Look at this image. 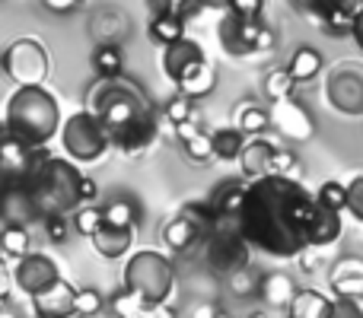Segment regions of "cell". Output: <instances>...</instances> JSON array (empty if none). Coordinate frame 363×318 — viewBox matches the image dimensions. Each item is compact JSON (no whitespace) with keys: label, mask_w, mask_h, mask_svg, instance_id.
I'll return each instance as SVG.
<instances>
[{"label":"cell","mask_w":363,"mask_h":318,"mask_svg":"<svg viewBox=\"0 0 363 318\" xmlns=\"http://www.w3.org/2000/svg\"><path fill=\"white\" fill-rule=\"evenodd\" d=\"M252 251H262L277 261H300L309 249H332L345 232V213L319 204L300 178L249 181L242 213L236 220Z\"/></svg>","instance_id":"cell-1"},{"label":"cell","mask_w":363,"mask_h":318,"mask_svg":"<svg viewBox=\"0 0 363 318\" xmlns=\"http://www.w3.org/2000/svg\"><path fill=\"white\" fill-rule=\"evenodd\" d=\"M86 112H93L99 125L106 127L112 150L131 159L150 153L160 140V131H163L157 112H153V102L128 76L99 80L96 86H89Z\"/></svg>","instance_id":"cell-2"},{"label":"cell","mask_w":363,"mask_h":318,"mask_svg":"<svg viewBox=\"0 0 363 318\" xmlns=\"http://www.w3.org/2000/svg\"><path fill=\"white\" fill-rule=\"evenodd\" d=\"M83 175L86 172H80V166L70 162L67 157L38 153L29 178L23 181V191L42 223L45 220H55V217H70L74 210H80L83 207Z\"/></svg>","instance_id":"cell-3"},{"label":"cell","mask_w":363,"mask_h":318,"mask_svg":"<svg viewBox=\"0 0 363 318\" xmlns=\"http://www.w3.org/2000/svg\"><path fill=\"white\" fill-rule=\"evenodd\" d=\"M61 106L48 86H23L13 89L4 106V127L26 144L29 150L42 153L55 137H61Z\"/></svg>","instance_id":"cell-4"},{"label":"cell","mask_w":363,"mask_h":318,"mask_svg":"<svg viewBox=\"0 0 363 318\" xmlns=\"http://www.w3.org/2000/svg\"><path fill=\"white\" fill-rule=\"evenodd\" d=\"M121 287L150 306H166L176 293V264L160 249H140L131 258H125Z\"/></svg>","instance_id":"cell-5"},{"label":"cell","mask_w":363,"mask_h":318,"mask_svg":"<svg viewBox=\"0 0 363 318\" xmlns=\"http://www.w3.org/2000/svg\"><path fill=\"white\" fill-rule=\"evenodd\" d=\"M217 229V220H213L207 200H185L176 213L163 220L160 226V242L169 255H188V251L207 245V239Z\"/></svg>","instance_id":"cell-6"},{"label":"cell","mask_w":363,"mask_h":318,"mask_svg":"<svg viewBox=\"0 0 363 318\" xmlns=\"http://www.w3.org/2000/svg\"><path fill=\"white\" fill-rule=\"evenodd\" d=\"M217 42L230 57H255L274 48L277 35L262 16H239V13L226 10L223 4V16L217 23Z\"/></svg>","instance_id":"cell-7"},{"label":"cell","mask_w":363,"mask_h":318,"mask_svg":"<svg viewBox=\"0 0 363 318\" xmlns=\"http://www.w3.org/2000/svg\"><path fill=\"white\" fill-rule=\"evenodd\" d=\"M61 150L77 166H89V162H99L112 150V140H108L106 127L99 125V118L93 112H86V108H80V112H70L64 118Z\"/></svg>","instance_id":"cell-8"},{"label":"cell","mask_w":363,"mask_h":318,"mask_svg":"<svg viewBox=\"0 0 363 318\" xmlns=\"http://www.w3.org/2000/svg\"><path fill=\"white\" fill-rule=\"evenodd\" d=\"M0 70L16 83V89L23 86H45L51 76V51L42 45V38L35 35H19L0 55Z\"/></svg>","instance_id":"cell-9"},{"label":"cell","mask_w":363,"mask_h":318,"mask_svg":"<svg viewBox=\"0 0 363 318\" xmlns=\"http://www.w3.org/2000/svg\"><path fill=\"white\" fill-rule=\"evenodd\" d=\"M204 258L207 268L213 271L217 277H236L239 271L252 268V245L242 239L236 223H223L213 229V236L207 239L204 245Z\"/></svg>","instance_id":"cell-10"},{"label":"cell","mask_w":363,"mask_h":318,"mask_svg":"<svg viewBox=\"0 0 363 318\" xmlns=\"http://www.w3.org/2000/svg\"><path fill=\"white\" fill-rule=\"evenodd\" d=\"M325 99L335 112L363 118V64L338 61L325 76Z\"/></svg>","instance_id":"cell-11"},{"label":"cell","mask_w":363,"mask_h":318,"mask_svg":"<svg viewBox=\"0 0 363 318\" xmlns=\"http://www.w3.org/2000/svg\"><path fill=\"white\" fill-rule=\"evenodd\" d=\"M57 280H61V268H57L55 258L45 255V251H29L26 258H19V261L13 264V283H16V290L26 293L29 300L45 293L48 287H55Z\"/></svg>","instance_id":"cell-12"},{"label":"cell","mask_w":363,"mask_h":318,"mask_svg":"<svg viewBox=\"0 0 363 318\" xmlns=\"http://www.w3.org/2000/svg\"><path fill=\"white\" fill-rule=\"evenodd\" d=\"M35 159H38L35 150H29V147L19 144L6 127H0V191H6V188H23V181L29 178Z\"/></svg>","instance_id":"cell-13"},{"label":"cell","mask_w":363,"mask_h":318,"mask_svg":"<svg viewBox=\"0 0 363 318\" xmlns=\"http://www.w3.org/2000/svg\"><path fill=\"white\" fill-rule=\"evenodd\" d=\"M204 64H207V55H204V48H201V42H194V38H182V42H176L172 48H166L163 55H160L163 76L172 86H182V83L198 67H204Z\"/></svg>","instance_id":"cell-14"},{"label":"cell","mask_w":363,"mask_h":318,"mask_svg":"<svg viewBox=\"0 0 363 318\" xmlns=\"http://www.w3.org/2000/svg\"><path fill=\"white\" fill-rule=\"evenodd\" d=\"M268 112H271V127H274L281 137L294 140V144H306V140H313L315 121L296 99L277 102V106H271Z\"/></svg>","instance_id":"cell-15"},{"label":"cell","mask_w":363,"mask_h":318,"mask_svg":"<svg viewBox=\"0 0 363 318\" xmlns=\"http://www.w3.org/2000/svg\"><path fill=\"white\" fill-rule=\"evenodd\" d=\"M303 13H309V23L319 25L322 32H328V35H351L354 32V19H357V13L363 10L360 0H351V4H303L300 6Z\"/></svg>","instance_id":"cell-16"},{"label":"cell","mask_w":363,"mask_h":318,"mask_svg":"<svg viewBox=\"0 0 363 318\" xmlns=\"http://www.w3.org/2000/svg\"><path fill=\"white\" fill-rule=\"evenodd\" d=\"M245 194H249V181L245 178H226L207 194V207H211L213 220L217 226L223 223H236L239 213H242V204H245Z\"/></svg>","instance_id":"cell-17"},{"label":"cell","mask_w":363,"mask_h":318,"mask_svg":"<svg viewBox=\"0 0 363 318\" xmlns=\"http://www.w3.org/2000/svg\"><path fill=\"white\" fill-rule=\"evenodd\" d=\"M77 293H80V287L61 277L55 287L32 296V312L35 318H77Z\"/></svg>","instance_id":"cell-18"},{"label":"cell","mask_w":363,"mask_h":318,"mask_svg":"<svg viewBox=\"0 0 363 318\" xmlns=\"http://www.w3.org/2000/svg\"><path fill=\"white\" fill-rule=\"evenodd\" d=\"M328 290L335 300H363V258L345 255L328 268Z\"/></svg>","instance_id":"cell-19"},{"label":"cell","mask_w":363,"mask_h":318,"mask_svg":"<svg viewBox=\"0 0 363 318\" xmlns=\"http://www.w3.org/2000/svg\"><path fill=\"white\" fill-rule=\"evenodd\" d=\"M131 32V19L118 6H99L89 19V35L96 38V45H121Z\"/></svg>","instance_id":"cell-20"},{"label":"cell","mask_w":363,"mask_h":318,"mask_svg":"<svg viewBox=\"0 0 363 318\" xmlns=\"http://www.w3.org/2000/svg\"><path fill=\"white\" fill-rule=\"evenodd\" d=\"M277 147L281 144L271 140V137H252L249 144H245L242 157H239V172H242V178L245 181L264 178V175H268L271 159H274V153H277Z\"/></svg>","instance_id":"cell-21"},{"label":"cell","mask_w":363,"mask_h":318,"mask_svg":"<svg viewBox=\"0 0 363 318\" xmlns=\"http://www.w3.org/2000/svg\"><path fill=\"white\" fill-rule=\"evenodd\" d=\"M93 251L106 261H121V258H131L134 255V229H118V226H102L93 239H89Z\"/></svg>","instance_id":"cell-22"},{"label":"cell","mask_w":363,"mask_h":318,"mask_svg":"<svg viewBox=\"0 0 363 318\" xmlns=\"http://www.w3.org/2000/svg\"><path fill=\"white\" fill-rule=\"evenodd\" d=\"M300 293V287L294 283L290 274H281V271H264L262 277V287H258V300L264 302V309H284L287 312L294 296Z\"/></svg>","instance_id":"cell-23"},{"label":"cell","mask_w":363,"mask_h":318,"mask_svg":"<svg viewBox=\"0 0 363 318\" xmlns=\"http://www.w3.org/2000/svg\"><path fill=\"white\" fill-rule=\"evenodd\" d=\"M332 306H335V296L313 287H300V293L294 296V302L287 309V318H328Z\"/></svg>","instance_id":"cell-24"},{"label":"cell","mask_w":363,"mask_h":318,"mask_svg":"<svg viewBox=\"0 0 363 318\" xmlns=\"http://www.w3.org/2000/svg\"><path fill=\"white\" fill-rule=\"evenodd\" d=\"M322 70H325V57H322V51L313 48V45H300L287 61V74L296 86H300V83H313Z\"/></svg>","instance_id":"cell-25"},{"label":"cell","mask_w":363,"mask_h":318,"mask_svg":"<svg viewBox=\"0 0 363 318\" xmlns=\"http://www.w3.org/2000/svg\"><path fill=\"white\" fill-rule=\"evenodd\" d=\"M89 64H93L96 76L99 80H121L125 76V48L121 45H96L93 55H89Z\"/></svg>","instance_id":"cell-26"},{"label":"cell","mask_w":363,"mask_h":318,"mask_svg":"<svg viewBox=\"0 0 363 318\" xmlns=\"http://www.w3.org/2000/svg\"><path fill=\"white\" fill-rule=\"evenodd\" d=\"M233 121H236V127L245 134V137H264V131L271 127V112L268 108H262L258 102H239L236 112H233Z\"/></svg>","instance_id":"cell-27"},{"label":"cell","mask_w":363,"mask_h":318,"mask_svg":"<svg viewBox=\"0 0 363 318\" xmlns=\"http://www.w3.org/2000/svg\"><path fill=\"white\" fill-rule=\"evenodd\" d=\"M211 140H213V159H220V162H239L245 144H249V137L236 125L211 131Z\"/></svg>","instance_id":"cell-28"},{"label":"cell","mask_w":363,"mask_h":318,"mask_svg":"<svg viewBox=\"0 0 363 318\" xmlns=\"http://www.w3.org/2000/svg\"><path fill=\"white\" fill-rule=\"evenodd\" d=\"M102 213H106V223L108 226H118V229H134L138 232V223H140V204L128 194H118L112 198L108 204H102Z\"/></svg>","instance_id":"cell-29"},{"label":"cell","mask_w":363,"mask_h":318,"mask_svg":"<svg viewBox=\"0 0 363 318\" xmlns=\"http://www.w3.org/2000/svg\"><path fill=\"white\" fill-rule=\"evenodd\" d=\"M201 118V108H198V102H191V99H185V96H172L169 102H166V112H163V118H160V125L166 121V127H169V134H176L179 127H185V125H191V121H198Z\"/></svg>","instance_id":"cell-30"},{"label":"cell","mask_w":363,"mask_h":318,"mask_svg":"<svg viewBox=\"0 0 363 318\" xmlns=\"http://www.w3.org/2000/svg\"><path fill=\"white\" fill-rule=\"evenodd\" d=\"M147 35H150L153 45L160 48H172L176 42H182L185 35V23L182 19H172V16H150V25H147Z\"/></svg>","instance_id":"cell-31"},{"label":"cell","mask_w":363,"mask_h":318,"mask_svg":"<svg viewBox=\"0 0 363 318\" xmlns=\"http://www.w3.org/2000/svg\"><path fill=\"white\" fill-rule=\"evenodd\" d=\"M29 251H32L29 226H0V255L13 258V264H16Z\"/></svg>","instance_id":"cell-32"},{"label":"cell","mask_w":363,"mask_h":318,"mask_svg":"<svg viewBox=\"0 0 363 318\" xmlns=\"http://www.w3.org/2000/svg\"><path fill=\"white\" fill-rule=\"evenodd\" d=\"M185 99H191V102H201L204 96H211L213 89H217V70H213V64L207 61L204 67H198L191 76H188L182 86H176Z\"/></svg>","instance_id":"cell-33"},{"label":"cell","mask_w":363,"mask_h":318,"mask_svg":"<svg viewBox=\"0 0 363 318\" xmlns=\"http://www.w3.org/2000/svg\"><path fill=\"white\" fill-rule=\"evenodd\" d=\"M70 223H74V232L83 239H93L96 232L106 226V213H102L99 204H83L80 210L70 213Z\"/></svg>","instance_id":"cell-34"},{"label":"cell","mask_w":363,"mask_h":318,"mask_svg":"<svg viewBox=\"0 0 363 318\" xmlns=\"http://www.w3.org/2000/svg\"><path fill=\"white\" fill-rule=\"evenodd\" d=\"M262 89H264V99H268V106H277V102H284V99H294L296 83L290 80L287 67H281V70H271V74L264 76Z\"/></svg>","instance_id":"cell-35"},{"label":"cell","mask_w":363,"mask_h":318,"mask_svg":"<svg viewBox=\"0 0 363 318\" xmlns=\"http://www.w3.org/2000/svg\"><path fill=\"white\" fill-rule=\"evenodd\" d=\"M182 153H185L188 159L194 162V166H207V162L213 159V140H211V131H198L191 134V137L179 140Z\"/></svg>","instance_id":"cell-36"},{"label":"cell","mask_w":363,"mask_h":318,"mask_svg":"<svg viewBox=\"0 0 363 318\" xmlns=\"http://www.w3.org/2000/svg\"><path fill=\"white\" fill-rule=\"evenodd\" d=\"M300 172H303L300 157H296L290 147H277L274 159H271V166H268V175H277V178H300ZM268 175H264V178H268Z\"/></svg>","instance_id":"cell-37"},{"label":"cell","mask_w":363,"mask_h":318,"mask_svg":"<svg viewBox=\"0 0 363 318\" xmlns=\"http://www.w3.org/2000/svg\"><path fill=\"white\" fill-rule=\"evenodd\" d=\"M315 198H319L322 207H328V210H335V213L347 210V185L345 181H335V178L322 181L319 191H315Z\"/></svg>","instance_id":"cell-38"},{"label":"cell","mask_w":363,"mask_h":318,"mask_svg":"<svg viewBox=\"0 0 363 318\" xmlns=\"http://www.w3.org/2000/svg\"><path fill=\"white\" fill-rule=\"evenodd\" d=\"M204 10V4H185V0H169V4H150V13L153 16H172V19H182L188 23L191 16Z\"/></svg>","instance_id":"cell-39"},{"label":"cell","mask_w":363,"mask_h":318,"mask_svg":"<svg viewBox=\"0 0 363 318\" xmlns=\"http://www.w3.org/2000/svg\"><path fill=\"white\" fill-rule=\"evenodd\" d=\"M106 309V300H102V293L96 287H80V293H77V318H96Z\"/></svg>","instance_id":"cell-40"},{"label":"cell","mask_w":363,"mask_h":318,"mask_svg":"<svg viewBox=\"0 0 363 318\" xmlns=\"http://www.w3.org/2000/svg\"><path fill=\"white\" fill-rule=\"evenodd\" d=\"M262 271H255V268H245V271H239L236 277H230V290L236 296H249V293H258V287H262Z\"/></svg>","instance_id":"cell-41"},{"label":"cell","mask_w":363,"mask_h":318,"mask_svg":"<svg viewBox=\"0 0 363 318\" xmlns=\"http://www.w3.org/2000/svg\"><path fill=\"white\" fill-rule=\"evenodd\" d=\"M347 213L357 223H363V172H357L347 181Z\"/></svg>","instance_id":"cell-42"},{"label":"cell","mask_w":363,"mask_h":318,"mask_svg":"<svg viewBox=\"0 0 363 318\" xmlns=\"http://www.w3.org/2000/svg\"><path fill=\"white\" fill-rule=\"evenodd\" d=\"M70 229H74V223H70V217H55V220H45V239L55 245H64L70 239Z\"/></svg>","instance_id":"cell-43"},{"label":"cell","mask_w":363,"mask_h":318,"mask_svg":"<svg viewBox=\"0 0 363 318\" xmlns=\"http://www.w3.org/2000/svg\"><path fill=\"white\" fill-rule=\"evenodd\" d=\"M325 264H328V249H309V251H303L300 255V268L306 271V274H322ZM328 268H332V264H328Z\"/></svg>","instance_id":"cell-44"},{"label":"cell","mask_w":363,"mask_h":318,"mask_svg":"<svg viewBox=\"0 0 363 318\" xmlns=\"http://www.w3.org/2000/svg\"><path fill=\"white\" fill-rule=\"evenodd\" d=\"M13 290H16V283H13V268H6L4 258H0V312L10 309V293Z\"/></svg>","instance_id":"cell-45"},{"label":"cell","mask_w":363,"mask_h":318,"mask_svg":"<svg viewBox=\"0 0 363 318\" xmlns=\"http://www.w3.org/2000/svg\"><path fill=\"white\" fill-rule=\"evenodd\" d=\"M328 318H363V306L357 300H335Z\"/></svg>","instance_id":"cell-46"},{"label":"cell","mask_w":363,"mask_h":318,"mask_svg":"<svg viewBox=\"0 0 363 318\" xmlns=\"http://www.w3.org/2000/svg\"><path fill=\"white\" fill-rule=\"evenodd\" d=\"M226 10H233V13H239V16H262L264 13V4L262 0H230L226 4Z\"/></svg>","instance_id":"cell-47"},{"label":"cell","mask_w":363,"mask_h":318,"mask_svg":"<svg viewBox=\"0 0 363 318\" xmlns=\"http://www.w3.org/2000/svg\"><path fill=\"white\" fill-rule=\"evenodd\" d=\"M191 318H233V312H226L220 302H198L191 309Z\"/></svg>","instance_id":"cell-48"},{"label":"cell","mask_w":363,"mask_h":318,"mask_svg":"<svg viewBox=\"0 0 363 318\" xmlns=\"http://www.w3.org/2000/svg\"><path fill=\"white\" fill-rule=\"evenodd\" d=\"M99 198V181L93 175H83V204H96Z\"/></svg>","instance_id":"cell-49"},{"label":"cell","mask_w":363,"mask_h":318,"mask_svg":"<svg viewBox=\"0 0 363 318\" xmlns=\"http://www.w3.org/2000/svg\"><path fill=\"white\" fill-rule=\"evenodd\" d=\"M45 10H51V13H74V10H80V4H77V0H45Z\"/></svg>","instance_id":"cell-50"},{"label":"cell","mask_w":363,"mask_h":318,"mask_svg":"<svg viewBox=\"0 0 363 318\" xmlns=\"http://www.w3.org/2000/svg\"><path fill=\"white\" fill-rule=\"evenodd\" d=\"M351 38L357 42V48L363 51V10L357 13V19H354V32H351Z\"/></svg>","instance_id":"cell-51"},{"label":"cell","mask_w":363,"mask_h":318,"mask_svg":"<svg viewBox=\"0 0 363 318\" xmlns=\"http://www.w3.org/2000/svg\"><path fill=\"white\" fill-rule=\"evenodd\" d=\"M0 318H19V315L13 312V309H4V312H0Z\"/></svg>","instance_id":"cell-52"}]
</instances>
